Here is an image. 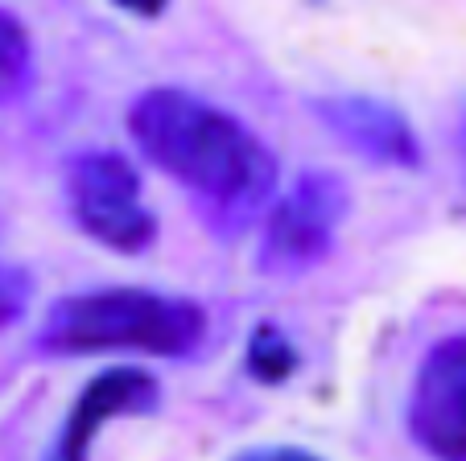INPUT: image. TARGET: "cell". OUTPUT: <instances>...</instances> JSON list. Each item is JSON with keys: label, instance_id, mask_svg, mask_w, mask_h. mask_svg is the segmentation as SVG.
<instances>
[{"label": "cell", "instance_id": "5b68a950", "mask_svg": "<svg viewBox=\"0 0 466 461\" xmlns=\"http://www.w3.org/2000/svg\"><path fill=\"white\" fill-rule=\"evenodd\" d=\"M409 433L433 461H466V334L425 350L409 392Z\"/></svg>", "mask_w": 466, "mask_h": 461}, {"label": "cell", "instance_id": "9c48e42d", "mask_svg": "<svg viewBox=\"0 0 466 461\" xmlns=\"http://www.w3.org/2000/svg\"><path fill=\"white\" fill-rule=\"evenodd\" d=\"M293 371H298V350L285 338L281 326H256L252 338H248V375L256 383H285Z\"/></svg>", "mask_w": 466, "mask_h": 461}, {"label": "cell", "instance_id": "3957f363", "mask_svg": "<svg viewBox=\"0 0 466 461\" xmlns=\"http://www.w3.org/2000/svg\"><path fill=\"white\" fill-rule=\"evenodd\" d=\"M351 215V190L330 169H306L289 194L273 202L260 226V272L268 276H306L335 252L339 231Z\"/></svg>", "mask_w": 466, "mask_h": 461}, {"label": "cell", "instance_id": "4fadbf2b", "mask_svg": "<svg viewBox=\"0 0 466 461\" xmlns=\"http://www.w3.org/2000/svg\"><path fill=\"white\" fill-rule=\"evenodd\" d=\"M458 153H462V169H466V120H462V128H458Z\"/></svg>", "mask_w": 466, "mask_h": 461}, {"label": "cell", "instance_id": "8fae6325", "mask_svg": "<svg viewBox=\"0 0 466 461\" xmlns=\"http://www.w3.org/2000/svg\"><path fill=\"white\" fill-rule=\"evenodd\" d=\"M231 461H326V457L306 449V445H256V449L236 453Z\"/></svg>", "mask_w": 466, "mask_h": 461}, {"label": "cell", "instance_id": "52a82bcc", "mask_svg": "<svg viewBox=\"0 0 466 461\" xmlns=\"http://www.w3.org/2000/svg\"><path fill=\"white\" fill-rule=\"evenodd\" d=\"M318 120L335 132L351 153L388 169H417L421 165V140L405 112L376 95H330L314 104Z\"/></svg>", "mask_w": 466, "mask_h": 461}, {"label": "cell", "instance_id": "7c38bea8", "mask_svg": "<svg viewBox=\"0 0 466 461\" xmlns=\"http://www.w3.org/2000/svg\"><path fill=\"white\" fill-rule=\"evenodd\" d=\"M112 5H120V9L132 13V17H161L169 0H112Z\"/></svg>", "mask_w": 466, "mask_h": 461}, {"label": "cell", "instance_id": "30bf717a", "mask_svg": "<svg viewBox=\"0 0 466 461\" xmlns=\"http://www.w3.org/2000/svg\"><path fill=\"white\" fill-rule=\"evenodd\" d=\"M29 296H34V276L17 264H0V334L25 317Z\"/></svg>", "mask_w": 466, "mask_h": 461}, {"label": "cell", "instance_id": "277c9868", "mask_svg": "<svg viewBox=\"0 0 466 461\" xmlns=\"http://www.w3.org/2000/svg\"><path fill=\"white\" fill-rule=\"evenodd\" d=\"M66 198L75 223L120 256H141L157 239V218L145 206L141 174L112 148H91L66 165Z\"/></svg>", "mask_w": 466, "mask_h": 461}, {"label": "cell", "instance_id": "6da1fadb", "mask_svg": "<svg viewBox=\"0 0 466 461\" xmlns=\"http://www.w3.org/2000/svg\"><path fill=\"white\" fill-rule=\"evenodd\" d=\"M128 132L145 157L174 177L215 231H239L277 190V157L239 115L177 87H153L128 107Z\"/></svg>", "mask_w": 466, "mask_h": 461}, {"label": "cell", "instance_id": "ba28073f", "mask_svg": "<svg viewBox=\"0 0 466 461\" xmlns=\"http://www.w3.org/2000/svg\"><path fill=\"white\" fill-rule=\"evenodd\" d=\"M34 87V42L9 9H0V107Z\"/></svg>", "mask_w": 466, "mask_h": 461}, {"label": "cell", "instance_id": "8992f818", "mask_svg": "<svg viewBox=\"0 0 466 461\" xmlns=\"http://www.w3.org/2000/svg\"><path fill=\"white\" fill-rule=\"evenodd\" d=\"M161 404V387L141 366H107L87 383L75 400L71 416L62 420L58 445L50 461H91V441L116 416H145Z\"/></svg>", "mask_w": 466, "mask_h": 461}, {"label": "cell", "instance_id": "7a4b0ae2", "mask_svg": "<svg viewBox=\"0 0 466 461\" xmlns=\"http://www.w3.org/2000/svg\"><path fill=\"white\" fill-rule=\"evenodd\" d=\"M207 342V309L190 296L157 288H91L50 305L42 355H153L186 358Z\"/></svg>", "mask_w": 466, "mask_h": 461}]
</instances>
